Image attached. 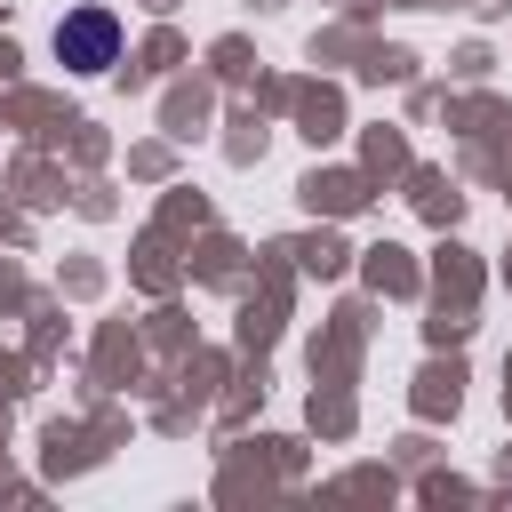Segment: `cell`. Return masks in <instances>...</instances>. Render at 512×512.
<instances>
[{"instance_id":"1","label":"cell","mask_w":512,"mask_h":512,"mask_svg":"<svg viewBox=\"0 0 512 512\" xmlns=\"http://www.w3.org/2000/svg\"><path fill=\"white\" fill-rule=\"evenodd\" d=\"M56 56H64L72 72H104V64L120 56V16H112V8H72V16L56 24Z\"/></svg>"}]
</instances>
